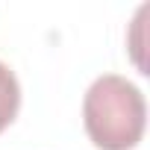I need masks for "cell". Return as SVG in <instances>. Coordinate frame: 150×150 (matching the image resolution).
<instances>
[{
    "label": "cell",
    "instance_id": "2",
    "mask_svg": "<svg viewBox=\"0 0 150 150\" xmlns=\"http://www.w3.org/2000/svg\"><path fill=\"white\" fill-rule=\"evenodd\" d=\"M18 109H21V86H18V77L9 71V65L0 62V132L15 121Z\"/></svg>",
    "mask_w": 150,
    "mask_h": 150
},
{
    "label": "cell",
    "instance_id": "1",
    "mask_svg": "<svg viewBox=\"0 0 150 150\" xmlns=\"http://www.w3.org/2000/svg\"><path fill=\"white\" fill-rule=\"evenodd\" d=\"M83 124L97 150H132L147 124L141 88L121 74L97 77L83 100Z\"/></svg>",
    "mask_w": 150,
    "mask_h": 150
}]
</instances>
